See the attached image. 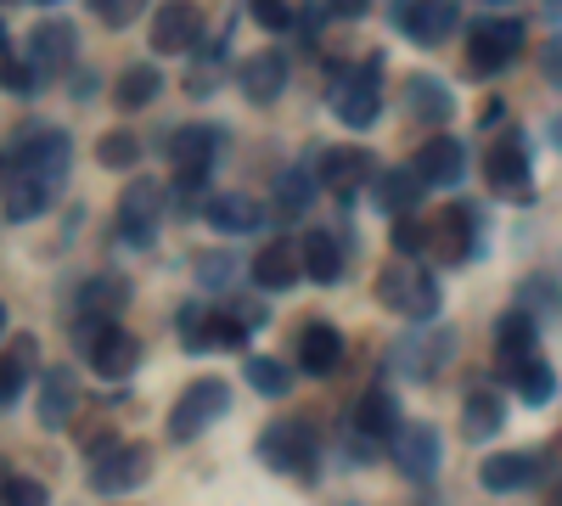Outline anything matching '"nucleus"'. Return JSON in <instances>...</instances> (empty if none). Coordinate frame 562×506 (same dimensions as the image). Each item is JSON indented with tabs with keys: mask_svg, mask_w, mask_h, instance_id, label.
I'll return each instance as SVG.
<instances>
[{
	"mask_svg": "<svg viewBox=\"0 0 562 506\" xmlns=\"http://www.w3.org/2000/svg\"><path fill=\"white\" fill-rule=\"evenodd\" d=\"M259 462L270 473H281V479H304L310 484L321 473V439H315V428L304 417H281V423H270L259 434Z\"/></svg>",
	"mask_w": 562,
	"mask_h": 506,
	"instance_id": "nucleus-1",
	"label": "nucleus"
},
{
	"mask_svg": "<svg viewBox=\"0 0 562 506\" xmlns=\"http://www.w3.org/2000/svg\"><path fill=\"white\" fill-rule=\"evenodd\" d=\"M68 164H74V147L57 124H29L12 135V153H7V169H23L34 180H45L52 192L68 187Z\"/></svg>",
	"mask_w": 562,
	"mask_h": 506,
	"instance_id": "nucleus-2",
	"label": "nucleus"
},
{
	"mask_svg": "<svg viewBox=\"0 0 562 506\" xmlns=\"http://www.w3.org/2000/svg\"><path fill=\"white\" fill-rule=\"evenodd\" d=\"M333 113L349 124V130H371L383 113V57L366 52L360 63H349L333 85Z\"/></svg>",
	"mask_w": 562,
	"mask_h": 506,
	"instance_id": "nucleus-3",
	"label": "nucleus"
},
{
	"mask_svg": "<svg viewBox=\"0 0 562 506\" xmlns=\"http://www.w3.org/2000/svg\"><path fill=\"white\" fill-rule=\"evenodd\" d=\"M79 349L90 360V372L108 378V383H124L140 366V338L124 333L119 321H79Z\"/></svg>",
	"mask_w": 562,
	"mask_h": 506,
	"instance_id": "nucleus-4",
	"label": "nucleus"
},
{
	"mask_svg": "<svg viewBox=\"0 0 562 506\" xmlns=\"http://www.w3.org/2000/svg\"><path fill=\"white\" fill-rule=\"evenodd\" d=\"M518 52H524V23L518 18H479L467 29V74L473 79L501 74Z\"/></svg>",
	"mask_w": 562,
	"mask_h": 506,
	"instance_id": "nucleus-5",
	"label": "nucleus"
},
{
	"mask_svg": "<svg viewBox=\"0 0 562 506\" xmlns=\"http://www.w3.org/2000/svg\"><path fill=\"white\" fill-rule=\"evenodd\" d=\"M378 299L394 310V315H405V321H428L439 315V282L428 270H416V265H389L383 276H378Z\"/></svg>",
	"mask_w": 562,
	"mask_h": 506,
	"instance_id": "nucleus-6",
	"label": "nucleus"
},
{
	"mask_svg": "<svg viewBox=\"0 0 562 506\" xmlns=\"http://www.w3.org/2000/svg\"><path fill=\"white\" fill-rule=\"evenodd\" d=\"M231 411V383L225 378H198V383H186V394L175 400L169 411V439H198L203 428H214L220 417Z\"/></svg>",
	"mask_w": 562,
	"mask_h": 506,
	"instance_id": "nucleus-7",
	"label": "nucleus"
},
{
	"mask_svg": "<svg viewBox=\"0 0 562 506\" xmlns=\"http://www.w3.org/2000/svg\"><path fill=\"white\" fill-rule=\"evenodd\" d=\"M164 225V187L158 180H130L119 198V243L124 248H153Z\"/></svg>",
	"mask_w": 562,
	"mask_h": 506,
	"instance_id": "nucleus-8",
	"label": "nucleus"
},
{
	"mask_svg": "<svg viewBox=\"0 0 562 506\" xmlns=\"http://www.w3.org/2000/svg\"><path fill=\"white\" fill-rule=\"evenodd\" d=\"M484 180L495 187V198H506V203H535V175H529L524 135H501V142H490Z\"/></svg>",
	"mask_w": 562,
	"mask_h": 506,
	"instance_id": "nucleus-9",
	"label": "nucleus"
},
{
	"mask_svg": "<svg viewBox=\"0 0 562 506\" xmlns=\"http://www.w3.org/2000/svg\"><path fill=\"white\" fill-rule=\"evenodd\" d=\"M153 479V450L147 445H113L90 462V490L97 495H130Z\"/></svg>",
	"mask_w": 562,
	"mask_h": 506,
	"instance_id": "nucleus-10",
	"label": "nucleus"
},
{
	"mask_svg": "<svg viewBox=\"0 0 562 506\" xmlns=\"http://www.w3.org/2000/svg\"><path fill=\"white\" fill-rule=\"evenodd\" d=\"M74 45H79V34H74L68 18H40L29 29V63H34V74L40 79H63L74 68Z\"/></svg>",
	"mask_w": 562,
	"mask_h": 506,
	"instance_id": "nucleus-11",
	"label": "nucleus"
},
{
	"mask_svg": "<svg viewBox=\"0 0 562 506\" xmlns=\"http://www.w3.org/2000/svg\"><path fill=\"white\" fill-rule=\"evenodd\" d=\"M389 456H394V468L405 473V479H434L439 473V428L434 423H405L400 434H394V445H389Z\"/></svg>",
	"mask_w": 562,
	"mask_h": 506,
	"instance_id": "nucleus-12",
	"label": "nucleus"
},
{
	"mask_svg": "<svg viewBox=\"0 0 562 506\" xmlns=\"http://www.w3.org/2000/svg\"><path fill=\"white\" fill-rule=\"evenodd\" d=\"M321 187H333L338 198H349L355 187H378V158L366 147H333L321 153Z\"/></svg>",
	"mask_w": 562,
	"mask_h": 506,
	"instance_id": "nucleus-13",
	"label": "nucleus"
},
{
	"mask_svg": "<svg viewBox=\"0 0 562 506\" xmlns=\"http://www.w3.org/2000/svg\"><path fill=\"white\" fill-rule=\"evenodd\" d=\"M473 225H479V214L467 209V203H445V214L434 220V248H439L445 265H467V259L479 254Z\"/></svg>",
	"mask_w": 562,
	"mask_h": 506,
	"instance_id": "nucleus-14",
	"label": "nucleus"
},
{
	"mask_svg": "<svg viewBox=\"0 0 562 506\" xmlns=\"http://www.w3.org/2000/svg\"><path fill=\"white\" fill-rule=\"evenodd\" d=\"M198 40H203L198 7H158V18H153V52L158 57H186Z\"/></svg>",
	"mask_w": 562,
	"mask_h": 506,
	"instance_id": "nucleus-15",
	"label": "nucleus"
},
{
	"mask_svg": "<svg viewBox=\"0 0 562 506\" xmlns=\"http://www.w3.org/2000/svg\"><path fill=\"white\" fill-rule=\"evenodd\" d=\"M74 405H79L74 372H68V366H52V372H45V383H40V405H34L40 428H45V434H63V428L74 423Z\"/></svg>",
	"mask_w": 562,
	"mask_h": 506,
	"instance_id": "nucleus-16",
	"label": "nucleus"
},
{
	"mask_svg": "<svg viewBox=\"0 0 562 506\" xmlns=\"http://www.w3.org/2000/svg\"><path fill=\"white\" fill-rule=\"evenodd\" d=\"M203 220L214 225V232H225V237H243V232H259L265 225V203L248 198V192H214L203 203Z\"/></svg>",
	"mask_w": 562,
	"mask_h": 506,
	"instance_id": "nucleus-17",
	"label": "nucleus"
},
{
	"mask_svg": "<svg viewBox=\"0 0 562 506\" xmlns=\"http://www.w3.org/2000/svg\"><path fill=\"white\" fill-rule=\"evenodd\" d=\"M456 7L450 0H428V7H422V0H405V7H394V23L416 40V45H439L450 29H456Z\"/></svg>",
	"mask_w": 562,
	"mask_h": 506,
	"instance_id": "nucleus-18",
	"label": "nucleus"
},
{
	"mask_svg": "<svg viewBox=\"0 0 562 506\" xmlns=\"http://www.w3.org/2000/svg\"><path fill=\"white\" fill-rule=\"evenodd\" d=\"M214 147H220V130H214V124H180V130L169 135V164H175V175H209Z\"/></svg>",
	"mask_w": 562,
	"mask_h": 506,
	"instance_id": "nucleus-19",
	"label": "nucleus"
},
{
	"mask_svg": "<svg viewBox=\"0 0 562 506\" xmlns=\"http://www.w3.org/2000/svg\"><path fill=\"white\" fill-rule=\"evenodd\" d=\"M299 366L310 378H333L344 366V338H338L333 321H310V327L299 333Z\"/></svg>",
	"mask_w": 562,
	"mask_h": 506,
	"instance_id": "nucleus-20",
	"label": "nucleus"
},
{
	"mask_svg": "<svg viewBox=\"0 0 562 506\" xmlns=\"http://www.w3.org/2000/svg\"><path fill=\"white\" fill-rule=\"evenodd\" d=\"M535 344H540V321H535L529 310L512 304V310L495 321V355H501V366H524V360H535Z\"/></svg>",
	"mask_w": 562,
	"mask_h": 506,
	"instance_id": "nucleus-21",
	"label": "nucleus"
},
{
	"mask_svg": "<svg viewBox=\"0 0 562 506\" xmlns=\"http://www.w3.org/2000/svg\"><path fill=\"white\" fill-rule=\"evenodd\" d=\"M237 85H243V97H248V102L270 108L281 90H288V57H281V52H254V57L243 63Z\"/></svg>",
	"mask_w": 562,
	"mask_h": 506,
	"instance_id": "nucleus-22",
	"label": "nucleus"
},
{
	"mask_svg": "<svg viewBox=\"0 0 562 506\" xmlns=\"http://www.w3.org/2000/svg\"><path fill=\"white\" fill-rule=\"evenodd\" d=\"M461 164H467V153H461L456 135H434V142H422V153H416L411 169L422 175V187H456Z\"/></svg>",
	"mask_w": 562,
	"mask_h": 506,
	"instance_id": "nucleus-23",
	"label": "nucleus"
},
{
	"mask_svg": "<svg viewBox=\"0 0 562 506\" xmlns=\"http://www.w3.org/2000/svg\"><path fill=\"white\" fill-rule=\"evenodd\" d=\"M355 428H360L366 439H389V445H394V434L405 428V423H400V400H394V389L371 383V389L360 394V405H355Z\"/></svg>",
	"mask_w": 562,
	"mask_h": 506,
	"instance_id": "nucleus-24",
	"label": "nucleus"
},
{
	"mask_svg": "<svg viewBox=\"0 0 562 506\" xmlns=\"http://www.w3.org/2000/svg\"><path fill=\"white\" fill-rule=\"evenodd\" d=\"M535 473H540V450H501V456H484V468H479L484 490H495V495L524 490Z\"/></svg>",
	"mask_w": 562,
	"mask_h": 506,
	"instance_id": "nucleus-25",
	"label": "nucleus"
},
{
	"mask_svg": "<svg viewBox=\"0 0 562 506\" xmlns=\"http://www.w3.org/2000/svg\"><path fill=\"white\" fill-rule=\"evenodd\" d=\"M254 282L265 288V293H281V288H293V276H304V259L293 254V243L288 237H276V243H265L259 254H254Z\"/></svg>",
	"mask_w": 562,
	"mask_h": 506,
	"instance_id": "nucleus-26",
	"label": "nucleus"
},
{
	"mask_svg": "<svg viewBox=\"0 0 562 506\" xmlns=\"http://www.w3.org/2000/svg\"><path fill=\"white\" fill-rule=\"evenodd\" d=\"M371 203H378L383 214H394V220H411V209L422 203V175H416L411 164L383 169V175H378V187H371Z\"/></svg>",
	"mask_w": 562,
	"mask_h": 506,
	"instance_id": "nucleus-27",
	"label": "nucleus"
},
{
	"mask_svg": "<svg viewBox=\"0 0 562 506\" xmlns=\"http://www.w3.org/2000/svg\"><path fill=\"white\" fill-rule=\"evenodd\" d=\"M124 304H130V282H124V276H90V282L79 288V299H74L79 321H119Z\"/></svg>",
	"mask_w": 562,
	"mask_h": 506,
	"instance_id": "nucleus-28",
	"label": "nucleus"
},
{
	"mask_svg": "<svg viewBox=\"0 0 562 506\" xmlns=\"http://www.w3.org/2000/svg\"><path fill=\"white\" fill-rule=\"evenodd\" d=\"M299 259H304V276H310V282H321V288H333L338 276H344V248H338L333 232H321V225H310V232H304Z\"/></svg>",
	"mask_w": 562,
	"mask_h": 506,
	"instance_id": "nucleus-29",
	"label": "nucleus"
},
{
	"mask_svg": "<svg viewBox=\"0 0 562 506\" xmlns=\"http://www.w3.org/2000/svg\"><path fill=\"white\" fill-rule=\"evenodd\" d=\"M501 428H506V400L495 389H473V394L461 400V434L473 439V445L495 439Z\"/></svg>",
	"mask_w": 562,
	"mask_h": 506,
	"instance_id": "nucleus-30",
	"label": "nucleus"
},
{
	"mask_svg": "<svg viewBox=\"0 0 562 506\" xmlns=\"http://www.w3.org/2000/svg\"><path fill=\"white\" fill-rule=\"evenodd\" d=\"M405 97H411V113H416L422 124H450V119H456L450 85L434 79V74H411V79H405Z\"/></svg>",
	"mask_w": 562,
	"mask_h": 506,
	"instance_id": "nucleus-31",
	"label": "nucleus"
},
{
	"mask_svg": "<svg viewBox=\"0 0 562 506\" xmlns=\"http://www.w3.org/2000/svg\"><path fill=\"white\" fill-rule=\"evenodd\" d=\"M52 198H57V192L45 187V180H34V175H23V169H7V225L40 220Z\"/></svg>",
	"mask_w": 562,
	"mask_h": 506,
	"instance_id": "nucleus-32",
	"label": "nucleus"
},
{
	"mask_svg": "<svg viewBox=\"0 0 562 506\" xmlns=\"http://www.w3.org/2000/svg\"><path fill=\"white\" fill-rule=\"evenodd\" d=\"M153 97H164V74H158V63H130V68L113 79V102H119L124 113L147 108Z\"/></svg>",
	"mask_w": 562,
	"mask_h": 506,
	"instance_id": "nucleus-33",
	"label": "nucleus"
},
{
	"mask_svg": "<svg viewBox=\"0 0 562 506\" xmlns=\"http://www.w3.org/2000/svg\"><path fill=\"white\" fill-rule=\"evenodd\" d=\"M501 378L512 383V389H518V400L524 405H546L551 394H557V372H551V366L535 355V360H524V366H501Z\"/></svg>",
	"mask_w": 562,
	"mask_h": 506,
	"instance_id": "nucleus-34",
	"label": "nucleus"
},
{
	"mask_svg": "<svg viewBox=\"0 0 562 506\" xmlns=\"http://www.w3.org/2000/svg\"><path fill=\"white\" fill-rule=\"evenodd\" d=\"M248 383H254L265 400H281V394L293 389V372H288L281 360H270V355H248Z\"/></svg>",
	"mask_w": 562,
	"mask_h": 506,
	"instance_id": "nucleus-35",
	"label": "nucleus"
},
{
	"mask_svg": "<svg viewBox=\"0 0 562 506\" xmlns=\"http://www.w3.org/2000/svg\"><path fill=\"white\" fill-rule=\"evenodd\" d=\"M0 79H7V97H18V102L40 90V74H34L29 52H12V40H7V57H0Z\"/></svg>",
	"mask_w": 562,
	"mask_h": 506,
	"instance_id": "nucleus-36",
	"label": "nucleus"
},
{
	"mask_svg": "<svg viewBox=\"0 0 562 506\" xmlns=\"http://www.w3.org/2000/svg\"><path fill=\"white\" fill-rule=\"evenodd\" d=\"M97 164L102 169H135L140 164V142L130 130H108L102 142H97Z\"/></svg>",
	"mask_w": 562,
	"mask_h": 506,
	"instance_id": "nucleus-37",
	"label": "nucleus"
},
{
	"mask_svg": "<svg viewBox=\"0 0 562 506\" xmlns=\"http://www.w3.org/2000/svg\"><path fill=\"white\" fill-rule=\"evenodd\" d=\"M180 344L192 349V355L214 349V310H198V304H186V310H180Z\"/></svg>",
	"mask_w": 562,
	"mask_h": 506,
	"instance_id": "nucleus-38",
	"label": "nucleus"
},
{
	"mask_svg": "<svg viewBox=\"0 0 562 506\" xmlns=\"http://www.w3.org/2000/svg\"><path fill=\"white\" fill-rule=\"evenodd\" d=\"M281 214H304L310 198H315V180H310V164H293L288 175H281Z\"/></svg>",
	"mask_w": 562,
	"mask_h": 506,
	"instance_id": "nucleus-39",
	"label": "nucleus"
},
{
	"mask_svg": "<svg viewBox=\"0 0 562 506\" xmlns=\"http://www.w3.org/2000/svg\"><path fill=\"white\" fill-rule=\"evenodd\" d=\"M389 237H394V254L411 259V254H428V248H434V225H422V220L411 214V220H394Z\"/></svg>",
	"mask_w": 562,
	"mask_h": 506,
	"instance_id": "nucleus-40",
	"label": "nucleus"
},
{
	"mask_svg": "<svg viewBox=\"0 0 562 506\" xmlns=\"http://www.w3.org/2000/svg\"><path fill=\"white\" fill-rule=\"evenodd\" d=\"M248 333H254V327H248L237 310H214V349H243Z\"/></svg>",
	"mask_w": 562,
	"mask_h": 506,
	"instance_id": "nucleus-41",
	"label": "nucleus"
},
{
	"mask_svg": "<svg viewBox=\"0 0 562 506\" xmlns=\"http://www.w3.org/2000/svg\"><path fill=\"white\" fill-rule=\"evenodd\" d=\"M518 310H529V315H535V310L557 315V310H562V293L546 282V276H529V282H524V293H518Z\"/></svg>",
	"mask_w": 562,
	"mask_h": 506,
	"instance_id": "nucleus-42",
	"label": "nucleus"
},
{
	"mask_svg": "<svg viewBox=\"0 0 562 506\" xmlns=\"http://www.w3.org/2000/svg\"><path fill=\"white\" fill-rule=\"evenodd\" d=\"M7 506H52V495H45V484L40 479H23V473H7Z\"/></svg>",
	"mask_w": 562,
	"mask_h": 506,
	"instance_id": "nucleus-43",
	"label": "nucleus"
},
{
	"mask_svg": "<svg viewBox=\"0 0 562 506\" xmlns=\"http://www.w3.org/2000/svg\"><path fill=\"white\" fill-rule=\"evenodd\" d=\"M248 12H254V23L270 29V34H281V29H293V23H299V12H293V7H281V0H254Z\"/></svg>",
	"mask_w": 562,
	"mask_h": 506,
	"instance_id": "nucleus-44",
	"label": "nucleus"
},
{
	"mask_svg": "<svg viewBox=\"0 0 562 506\" xmlns=\"http://www.w3.org/2000/svg\"><path fill=\"white\" fill-rule=\"evenodd\" d=\"M23 383H29V366H23V360H7V366H0V405H7V411L23 405Z\"/></svg>",
	"mask_w": 562,
	"mask_h": 506,
	"instance_id": "nucleus-45",
	"label": "nucleus"
},
{
	"mask_svg": "<svg viewBox=\"0 0 562 506\" xmlns=\"http://www.w3.org/2000/svg\"><path fill=\"white\" fill-rule=\"evenodd\" d=\"M540 74H546V85H557V90H562V34L540 45Z\"/></svg>",
	"mask_w": 562,
	"mask_h": 506,
	"instance_id": "nucleus-46",
	"label": "nucleus"
},
{
	"mask_svg": "<svg viewBox=\"0 0 562 506\" xmlns=\"http://www.w3.org/2000/svg\"><path fill=\"white\" fill-rule=\"evenodd\" d=\"M97 18L124 29V23H135V0H97Z\"/></svg>",
	"mask_w": 562,
	"mask_h": 506,
	"instance_id": "nucleus-47",
	"label": "nucleus"
},
{
	"mask_svg": "<svg viewBox=\"0 0 562 506\" xmlns=\"http://www.w3.org/2000/svg\"><path fill=\"white\" fill-rule=\"evenodd\" d=\"M34 355H40V344H34V338H29V333H23V338H12V344H7V360H23V366H29V372H34Z\"/></svg>",
	"mask_w": 562,
	"mask_h": 506,
	"instance_id": "nucleus-48",
	"label": "nucleus"
},
{
	"mask_svg": "<svg viewBox=\"0 0 562 506\" xmlns=\"http://www.w3.org/2000/svg\"><path fill=\"white\" fill-rule=\"evenodd\" d=\"M198 270H209L203 282H214V288H220V282H225V270H231V259H225V254H203V259H198Z\"/></svg>",
	"mask_w": 562,
	"mask_h": 506,
	"instance_id": "nucleus-49",
	"label": "nucleus"
},
{
	"mask_svg": "<svg viewBox=\"0 0 562 506\" xmlns=\"http://www.w3.org/2000/svg\"><path fill=\"white\" fill-rule=\"evenodd\" d=\"M546 506H562V473L551 479V490H546Z\"/></svg>",
	"mask_w": 562,
	"mask_h": 506,
	"instance_id": "nucleus-50",
	"label": "nucleus"
},
{
	"mask_svg": "<svg viewBox=\"0 0 562 506\" xmlns=\"http://www.w3.org/2000/svg\"><path fill=\"white\" fill-rule=\"evenodd\" d=\"M551 142H557V147H562V113H557V119H551Z\"/></svg>",
	"mask_w": 562,
	"mask_h": 506,
	"instance_id": "nucleus-51",
	"label": "nucleus"
},
{
	"mask_svg": "<svg viewBox=\"0 0 562 506\" xmlns=\"http://www.w3.org/2000/svg\"><path fill=\"white\" fill-rule=\"evenodd\" d=\"M557 18H562V7H557Z\"/></svg>",
	"mask_w": 562,
	"mask_h": 506,
	"instance_id": "nucleus-52",
	"label": "nucleus"
}]
</instances>
